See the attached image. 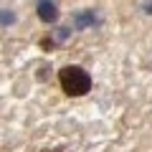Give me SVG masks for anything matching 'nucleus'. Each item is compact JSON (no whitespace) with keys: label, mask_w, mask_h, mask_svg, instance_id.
I'll return each instance as SVG.
<instances>
[{"label":"nucleus","mask_w":152,"mask_h":152,"mask_svg":"<svg viewBox=\"0 0 152 152\" xmlns=\"http://www.w3.org/2000/svg\"><path fill=\"white\" fill-rule=\"evenodd\" d=\"M36 13H38V18H41L46 26H51V23L58 20V5H56L53 0H38Z\"/></svg>","instance_id":"3"},{"label":"nucleus","mask_w":152,"mask_h":152,"mask_svg":"<svg viewBox=\"0 0 152 152\" xmlns=\"http://www.w3.org/2000/svg\"><path fill=\"white\" fill-rule=\"evenodd\" d=\"M58 84L64 89V94H69V96H84V94L91 91V76H89V71L84 66H76V64L64 66L58 71Z\"/></svg>","instance_id":"1"},{"label":"nucleus","mask_w":152,"mask_h":152,"mask_svg":"<svg viewBox=\"0 0 152 152\" xmlns=\"http://www.w3.org/2000/svg\"><path fill=\"white\" fill-rule=\"evenodd\" d=\"M15 20H18V15L10 8H0V28H10Z\"/></svg>","instance_id":"4"},{"label":"nucleus","mask_w":152,"mask_h":152,"mask_svg":"<svg viewBox=\"0 0 152 152\" xmlns=\"http://www.w3.org/2000/svg\"><path fill=\"white\" fill-rule=\"evenodd\" d=\"M69 36H71V28H58V33H56V41H66Z\"/></svg>","instance_id":"5"},{"label":"nucleus","mask_w":152,"mask_h":152,"mask_svg":"<svg viewBox=\"0 0 152 152\" xmlns=\"http://www.w3.org/2000/svg\"><path fill=\"white\" fill-rule=\"evenodd\" d=\"M71 23H74L76 31H86V28L99 26L102 20H99L96 10H91V8H81V10H76L74 15H71Z\"/></svg>","instance_id":"2"}]
</instances>
